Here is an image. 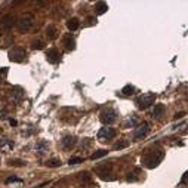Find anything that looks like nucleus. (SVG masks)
Listing matches in <instances>:
<instances>
[{
    "mask_svg": "<svg viewBox=\"0 0 188 188\" xmlns=\"http://www.w3.org/2000/svg\"><path fill=\"white\" fill-rule=\"evenodd\" d=\"M136 123H138V120H129L128 123H125L123 126H125V128H128V126H133V125H136Z\"/></svg>",
    "mask_w": 188,
    "mask_h": 188,
    "instance_id": "a878e982",
    "label": "nucleus"
},
{
    "mask_svg": "<svg viewBox=\"0 0 188 188\" xmlns=\"http://www.w3.org/2000/svg\"><path fill=\"white\" fill-rule=\"evenodd\" d=\"M79 27H80V21L77 20V18H71V20L67 21V28L70 31H76Z\"/></svg>",
    "mask_w": 188,
    "mask_h": 188,
    "instance_id": "2eb2a0df",
    "label": "nucleus"
},
{
    "mask_svg": "<svg viewBox=\"0 0 188 188\" xmlns=\"http://www.w3.org/2000/svg\"><path fill=\"white\" fill-rule=\"evenodd\" d=\"M116 136V130L111 128H102L98 133V139L99 141H110Z\"/></svg>",
    "mask_w": 188,
    "mask_h": 188,
    "instance_id": "6e6552de",
    "label": "nucleus"
},
{
    "mask_svg": "<svg viewBox=\"0 0 188 188\" xmlns=\"http://www.w3.org/2000/svg\"><path fill=\"white\" fill-rule=\"evenodd\" d=\"M43 46H45V43H43V40H40V39L34 40V42H33V45H31V47H33V49H37V50L43 49Z\"/></svg>",
    "mask_w": 188,
    "mask_h": 188,
    "instance_id": "4be33fe9",
    "label": "nucleus"
},
{
    "mask_svg": "<svg viewBox=\"0 0 188 188\" xmlns=\"http://www.w3.org/2000/svg\"><path fill=\"white\" fill-rule=\"evenodd\" d=\"M7 56H9V59L12 62H22L25 59V56H27V52H25V49L22 46H15L12 49H9Z\"/></svg>",
    "mask_w": 188,
    "mask_h": 188,
    "instance_id": "f03ea898",
    "label": "nucleus"
},
{
    "mask_svg": "<svg viewBox=\"0 0 188 188\" xmlns=\"http://www.w3.org/2000/svg\"><path fill=\"white\" fill-rule=\"evenodd\" d=\"M80 179L81 181H90V176L85 172V173H80Z\"/></svg>",
    "mask_w": 188,
    "mask_h": 188,
    "instance_id": "393cba45",
    "label": "nucleus"
},
{
    "mask_svg": "<svg viewBox=\"0 0 188 188\" xmlns=\"http://www.w3.org/2000/svg\"><path fill=\"white\" fill-rule=\"evenodd\" d=\"M121 94L125 95V96H130V95L135 94V87L132 85H128V86H125L121 89Z\"/></svg>",
    "mask_w": 188,
    "mask_h": 188,
    "instance_id": "6ab92c4d",
    "label": "nucleus"
},
{
    "mask_svg": "<svg viewBox=\"0 0 188 188\" xmlns=\"http://www.w3.org/2000/svg\"><path fill=\"white\" fill-rule=\"evenodd\" d=\"M163 113H164V105H163V104H155L151 116H153L154 119H160L161 116H163Z\"/></svg>",
    "mask_w": 188,
    "mask_h": 188,
    "instance_id": "4468645a",
    "label": "nucleus"
},
{
    "mask_svg": "<svg viewBox=\"0 0 188 188\" xmlns=\"http://www.w3.org/2000/svg\"><path fill=\"white\" fill-rule=\"evenodd\" d=\"M33 24H34L33 16L28 14L21 16L20 20L16 21V27H18V30H20L21 33H28L31 30V27H33Z\"/></svg>",
    "mask_w": 188,
    "mask_h": 188,
    "instance_id": "7ed1b4c3",
    "label": "nucleus"
},
{
    "mask_svg": "<svg viewBox=\"0 0 188 188\" xmlns=\"http://www.w3.org/2000/svg\"><path fill=\"white\" fill-rule=\"evenodd\" d=\"M11 182H20V179H18V178H15V176H12V178H7L6 184H11Z\"/></svg>",
    "mask_w": 188,
    "mask_h": 188,
    "instance_id": "bb28decb",
    "label": "nucleus"
},
{
    "mask_svg": "<svg viewBox=\"0 0 188 188\" xmlns=\"http://www.w3.org/2000/svg\"><path fill=\"white\" fill-rule=\"evenodd\" d=\"M187 132H188V129H187Z\"/></svg>",
    "mask_w": 188,
    "mask_h": 188,
    "instance_id": "2f4dec72",
    "label": "nucleus"
},
{
    "mask_svg": "<svg viewBox=\"0 0 188 188\" xmlns=\"http://www.w3.org/2000/svg\"><path fill=\"white\" fill-rule=\"evenodd\" d=\"M182 184H188V172H185V175L182 176Z\"/></svg>",
    "mask_w": 188,
    "mask_h": 188,
    "instance_id": "c85d7f7f",
    "label": "nucleus"
},
{
    "mask_svg": "<svg viewBox=\"0 0 188 188\" xmlns=\"http://www.w3.org/2000/svg\"><path fill=\"white\" fill-rule=\"evenodd\" d=\"M81 161L83 160H81L80 157H71L68 163H70V164H79V163H81Z\"/></svg>",
    "mask_w": 188,
    "mask_h": 188,
    "instance_id": "b1692460",
    "label": "nucleus"
},
{
    "mask_svg": "<svg viewBox=\"0 0 188 188\" xmlns=\"http://www.w3.org/2000/svg\"><path fill=\"white\" fill-rule=\"evenodd\" d=\"M163 157H164L163 150H147V151L144 153V155L141 157V161L145 168L153 169L163 160Z\"/></svg>",
    "mask_w": 188,
    "mask_h": 188,
    "instance_id": "f257e3e1",
    "label": "nucleus"
},
{
    "mask_svg": "<svg viewBox=\"0 0 188 188\" xmlns=\"http://www.w3.org/2000/svg\"><path fill=\"white\" fill-rule=\"evenodd\" d=\"M107 11H108V5L105 2H96V3H95V12L98 15L105 14Z\"/></svg>",
    "mask_w": 188,
    "mask_h": 188,
    "instance_id": "f8f14e48",
    "label": "nucleus"
},
{
    "mask_svg": "<svg viewBox=\"0 0 188 188\" xmlns=\"http://www.w3.org/2000/svg\"><path fill=\"white\" fill-rule=\"evenodd\" d=\"M129 145V141L128 139H121V141H119L117 144L114 145V150H121V148H125V147H128Z\"/></svg>",
    "mask_w": 188,
    "mask_h": 188,
    "instance_id": "5701e85b",
    "label": "nucleus"
},
{
    "mask_svg": "<svg viewBox=\"0 0 188 188\" xmlns=\"http://www.w3.org/2000/svg\"><path fill=\"white\" fill-rule=\"evenodd\" d=\"M0 81H2V76H0Z\"/></svg>",
    "mask_w": 188,
    "mask_h": 188,
    "instance_id": "7c9ffc66",
    "label": "nucleus"
},
{
    "mask_svg": "<svg viewBox=\"0 0 188 188\" xmlns=\"http://www.w3.org/2000/svg\"><path fill=\"white\" fill-rule=\"evenodd\" d=\"M46 59L50 62V64H56L58 61L61 59V54L59 50L56 49V47H52V49H49L46 54Z\"/></svg>",
    "mask_w": 188,
    "mask_h": 188,
    "instance_id": "1a4fd4ad",
    "label": "nucleus"
},
{
    "mask_svg": "<svg viewBox=\"0 0 188 188\" xmlns=\"http://www.w3.org/2000/svg\"><path fill=\"white\" fill-rule=\"evenodd\" d=\"M139 178H141V170H139V169H135L132 173H129V175H128V181H129V182L138 181Z\"/></svg>",
    "mask_w": 188,
    "mask_h": 188,
    "instance_id": "dca6fc26",
    "label": "nucleus"
},
{
    "mask_svg": "<svg viewBox=\"0 0 188 188\" xmlns=\"http://www.w3.org/2000/svg\"><path fill=\"white\" fill-rule=\"evenodd\" d=\"M184 116H185V113H178V114L175 116V120H178V119H182Z\"/></svg>",
    "mask_w": 188,
    "mask_h": 188,
    "instance_id": "c756f323",
    "label": "nucleus"
},
{
    "mask_svg": "<svg viewBox=\"0 0 188 188\" xmlns=\"http://www.w3.org/2000/svg\"><path fill=\"white\" fill-rule=\"evenodd\" d=\"M155 101V95L153 92H147V94L141 95V96H138V99H136V104H138V108H141V110H147L150 105H153Z\"/></svg>",
    "mask_w": 188,
    "mask_h": 188,
    "instance_id": "20e7f679",
    "label": "nucleus"
},
{
    "mask_svg": "<svg viewBox=\"0 0 188 188\" xmlns=\"http://www.w3.org/2000/svg\"><path fill=\"white\" fill-rule=\"evenodd\" d=\"M95 22H96L95 18H92V16H89V18H87V25H92V24H95Z\"/></svg>",
    "mask_w": 188,
    "mask_h": 188,
    "instance_id": "cd10ccee",
    "label": "nucleus"
},
{
    "mask_svg": "<svg viewBox=\"0 0 188 188\" xmlns=\"http://www.w3.org/2000/svg\"><path fill=\"white\" fill-rule=\"evenodd\" d=\"M46 34H47V39L54 40L55 37H56V27L55 25H49L46 30Z\"/></svg>",
    "mask_w": 188,
    "mask_h": 188,
    "instance_id": "a211bd4d",
    "label": "nucleus"
},
{
    "mask_svg": "<svg viewBox=\"0 0 188 188\" xmlns=\"http://www.w3.org/2000/svg\"><path fill=\"white\" fill-rule=\"evenodd\" d=\"M61 144H62V148H65V150H71V148L74 147V144H76V139H74V136H65L62 141H61Z\"/></svg>",
    "mask_w": 188,
    "mask_h": 188,
    "instance_id": "9b49d317",
    "label": "nucleus"
},
{
    "mask_svg": "<svg viewBox=\"0 0 188 188\" xmlns=\"http://www.w3.org/2000/svg\"><path fill=\"white\" fill-rule=\"evenodd\" d=\"M9 166H15V168H22V166H25V161L18 160V159H15V160H9Z\"/></svg>",
    "mask_w": 188,
    "mask_h": 188,
    "instance_id": "412c9836",
    "label": "nucleus"
},
{
    "mask_svg": "<svg viewBox=\"0 0 188 188\" xmlns=\"http://www.w3.org/2000/svg\"><path fill=\"white\" fill-rule=\"evenodd\" d=\"M15 24H16V20H15L14 15H5L0 21V27L3 31H11Z\"/></svg>",
    "mask_w": 188,
    "mask_h": 188,
    "instance_id": "423d86ee",
    "label": "nucleus"
},
{
    "mask_svg": "<svg viewBox=\"0 0 188 188\" xmlns=\"http://www.w3.org/2000/svg\"><path fill=\"white\" fill-rule=\"evenodd\" d=\"M96 175L104 179V181H110V179H114V176H111L113 172H111V164H105V166H101V168L96 169Z\"/></svg>",
    "mask_w": 188,
    "mask_h": 188,
    "instance_id": "0eeeda50",
    "label": "nucleus"
},
{
    "mask_svg": "<svg viewBox=\"0 0 188 188\" xmlns=\"http://www.w3.org/2000/svg\"><path fill=\"white\" fill-rule=\"evenodd\" d=\"M108 154L107 150H98V151H95L94 154L90 155V160H98V159H101V157H105Z\"/></svg>",
    "mask_w": 188,
    "mask_h": 188,
    "instance_id": "f3484780",
    "label": "nucleus"
},
{
    "mask_svg": "<svg viewBox=\"0 0 188 188\" xmlns=\"http://www.w3.org/2000/svg\"><path fill=\"white\" fill-rule=\"evenodd\" d=\"M99 119H101V121L104 125H111L117 119V113H116V110H113V108H107V110H104L101 113V117Z\"/></svg>",
    "mask_w": 188,
    "mask_h": 188,
    "instance_id": "39448f33",
    "label": "nucleus"
},
{
    "mask_svg": "<svg viewBox=\"0 0 188 188\" xmlns=\"http://www.w3.org/2000/svg\"><path fill=\"white\" fill-rule=\"evenodd\" d=\"M46 166L47 168H59L61 160H58V159H50V160L46 161Z\"/></svg>",
    "mask_w": 188,
    "mask_h": 188,
    "instance_id": "aec40b11",
    "label": "nucleus"
},
{
    "mask_svg": "<svg viewBox=\"0 0 188 188\" xmlns=\"http://www.w3.org/2000/svg\"><path fill=\"white\" fill-rule=\"evenodd\" d=\"M148 132H150V128H148V125H142V126H139V128L135 130L133 138H135V139H141V138H144V136H147Z\"/></svg>",
    "mask_w": 188,
    "mask_h": 188,
    "instance_id": "9d476101",
    "label": "nucleus"
},
{
    "mask_svg": "<svg viewBox=\"0 0 188 188\" xmlns=\"http://www.w3.org/2000/svg\"><path fill=\"white\" fill-rule=\"evenodd\" d=\"M64 45H65V49L67 50H73L74 47H76V40L71 37V34H67L64 37Z\"/></svg>",
    "mask_w": 188,
    "mask_h": 188,
    "instance_id": "ddd939ff",
    "label": "nucleus"
}]
</instances>
